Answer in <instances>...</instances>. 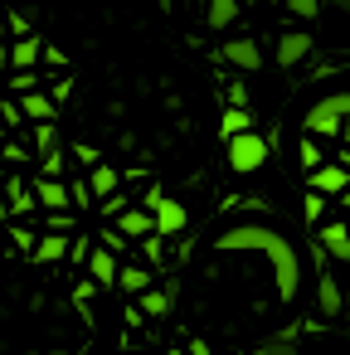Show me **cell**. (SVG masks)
<instances>
[{
  "label": "cell",
  "mask_w": 350,
  "mask_h": 355,
  "mask_svg": "<svg viewBox=\"0 0 350 355\" xmlns=\"http://www.w3.org/2000/svg\"><path fill=\"white\" fill-rule=\"evenodd\" d=\"M350 122V93H331V98H321L311 112H306V132L311 137H331V132H340Z\"/></svg>",
  "instance_id": "obj_2"
},
{
  "label": "cell",
  "mask_w": 350,
  "mask_h": 355,
  "mask_svg": "<svg viewBox=\"0 0 350 355\" xmlns=\"http://www.w3.org/2000/svg\"><path fill=\"white\" fill-rule=\"evenodd\" d=\"M316 306H321L326 316H345V287H340L331 272L316 277Z\"/></svg>",
  "instance_id": "obj_12"
},
{
  "label": "cell",
  "mask_w": 350,
  "mask_h": 355,
  "mask_svg": "<svg viewBox=\"0 0 350 355\" xmlns=\"http://www.w3.org/2000/svg\"><path fill=\"white\" fill-rule=\"evenodd\" d=\"M44 224H49V234H64V229L73 234V214H69V209H64V214H49Z\"/></svg>",
  "instance_id": "obj_29"
},
{
  "label": "cell",
  "mask_w": 350,
  "mask_h": 355,
  "mask_svg": "<svg viewBox=\"0 0 350 355\" xmlns=\"http://www.w3.org/2000/svg\"><path fill=\"white\" fill-rule=\"evenodd\" d=\"M73 156H78V166H88V171H98V166H103V151H98V146H88V141H73Z\"/></svg>",
  "instance_id": "obj_25"
},
{
  "label": "cell",
  "mask_w": 350,
  "mask_h": 355,
  "mask_svg": "<svg viewBox=\"0 0 350 355\" xmlns=\"http://www.w3.org/2000/svg\"><path fill=\"white\" fill-rule=\"evenodd\" d=\"M248 132H253V112H248V107H229V112L219 117V137H224V141L248 137Z\"/></svg>",
  "instance_id": "obj_14"
},
{
  "label": "cell",
  "mask_w": 350,
  "mask_h": 355,
  "mask_svg": "<svg viewBox=\"0 0 350 355\" xmlns=\"http://www.w3.org/2000/svg\"><path fill=\"white\" fill-rule=\"evenodd\" d=\"M141 209L151 214V224H156V234H161V239H170V234H180V229L190 224L185 205H180V200H170V195H161V190H151Z\"/></svg>",
  "instance_id": "obj_4"
},
{
  "label": "cell",
  "mask_w": 350,
  "mask_h": 355,
  "mask_svg": "<svg viewBox=\"0 0 350 355\" xmlns=\"http://www.w3.org/2000/svg\"><path fill=\"white\" fill-rule=\"evenodd\" d=\"M0 122H6V132H10V127H25L20 103H15V98H0Z\"/></svg>",
  "instance_id": "obj_26"
},
{
  "label": "cell",
  "mask_w": 350,
  "mask_h": 355,
  "mask_svg": "<svg viewBox=\"0 0 350 355\" xmlns=\"http://www.w3.org/2000/svg\"><path fill=\"white\" fill-rule=\"evenodd\" d=\"M190 355H209V345H204V340H195V345H190Z\"/></svg>",
  "instance_id": "obj_34"
},
{
  "label": "cell",
  "mask_w": 350,
  "mask_h": 355,
  "mask_svg": "<svg viewBox=\"0 0 350 355\" xmlns=\"http://www.w3.org/2000/svg\"><path fill=\"white\" fill-rule=\"evenodd\" d=\"M30 25H35V15H25V10H10V15H6V30H10V40H25V35H35Z\"/></svg>",
  "instance_id": "obj_22"
},
{
  "label": "cell",
  "mask_w": 350,
  "mask_h": 355,
  "mask_svg": "<svg viewBox=\"0 0 350 355\" xmlns=\"http://www.w3.org/2000/svg\"><path fill=\"white\" fill-rule=\"evenodd\" d=\"M219 59L234 64V69H243V73H258V69H263V49H258V40H224Z\"/></svg>",
  "instance_id": "obj_6"
},
{
  "label": "cell",
  "mask_w": 350,
  "mask_h": 355,
  "mask_svg": "<svg viewBox=\"0 0 350 355\" xmlns=\"http://www.w3.org/2000/svg\"><path fill=\"white\" fill-rule=\"evenodd\" d=\"M117 234H122V239H151L156 224H151L146 209H122V214H117Z\"/></svg>",
  "instance_id": "obj_13"
},
{
  "label": "cell",
  "mask_w": 350,
  "mask_h": 355,
  "mask_svg": "<svg viewBox=\"0 0 350 355\" xmlns=\"http://www.w3.org/2000/svg\"><path fill=\"white\" fill-rule=\"evenodd\" d=\"M69 248H73V234H40V243H35V263L40 268H54L59 258H69Z\"/></svg>",
  "instance_id": "obj_11"
},
{
  "label": "cell",
  "mask_w": 350,
  "mask_h": 355,
  "mask_svg": "<svg viewBox=\"0 0 350 355\" xmlns=\"http://www.w3.org/2000/svg\"><path fill=\"white\" fill-rule=\"evenodd\" d=\"M0 161H10V166H25V161H30V146L10 137V141H6V151H0Z\"/></svg>",
  "instance_id": "obj_27"
},
{
  "label": "cell",
  "mask_w": 350,
  "mask_h": 355,
  "mask_svg": "<svg viewBox=\"0 0 350 355\" xmlns=\"http://www.w3.org/2000/svg\"><path fill=\"white\" fill-rule=\"evenodd\" d=\"M30 190H35V205H44L49 214H64V209L73 205L64 180H40V175H35V185H30Z\"/></svg>",
  "instance_id": "obj_10"
},
{
  "label": "cell",
  "mask_w": 350,
  "mask_h": 355,
  "mask_svg": "<svg viewBox=\"0 0 350 355\" xmlns=\"http://www.w3.org/2000/svg\"><path fill=\"white\" fill-rule=\"evenodd\" d=\"M345 137H350V122H345Z\"/></svg>",
  "instance_id": "obj_39"
},
{
  "label": "cell",
  "mask_w": 350,
  "mask_h": 355,
  "mask_svg": "<svg viewBox=\"0 0 350 355\" xmlns=\"http://www.w3.org/2000/svg\"><path fill=\"white\" fill-rule=\"evenodd\" d=\"M93 292H98L93 282H78V287H73V297H78V302H93Z\"/></svg>",
  "instance_id": "obj_31"
},
{
  "label": "cell",
  "mask_w": 350,
  "mask_h": 355,
  "mask_svg": "<svg viewBox=\"0 0 350 355\" xmlns=\"http://www.w3.org/2000/svg\"><path fill=\"white\" fill-rule=\"evenodd\" d=\"M301 161H306V166H311V171H321V151H316V146H311V137H306V141H301Z\"/></svg>",
  "instance_id": "obj_30"
},
{
  "label": "cell",
  "mask_w": 350,
  "mask_h": 355,
  "mask_svg": "<svg viewBox=\"0 0 350 355\" xmlns=\"http://www.w3.org/2000/svg\"><path fill=\"white\" fill-rule=\"evenodd\" d=\"M20 103V117L25 122H35V127H54V117H59V103L40 88V93H25V98H15Z\"/></svg>",
  "instance_id": "obj_8"
},
{
  "label": "cell",
  "mask_w": 350,
  "mask_h": 355,
  "mask_svg": "<svg viewBox=\"0 0 350 355\" xmlns=\"http://www.w3.org/2000/svg\"><path fill=\"white\" fill-rule=\"evenodd\" d=\"M40 54H44V40L40 35L10 40V73H40Z\"/></svg>",
  "instance_id": "obj_7"
},
{
  "label": "cell",
  "mask_w": 350,
  "mask_h": 355,
  "mask_svg": "<svg viewBox=\"0 0 350 355\" xmlns=\"http://www.w3.org/2000/svg\"><path fill=\"white\" fill-rule=\"evenodd\" d=\"M268 355H297V345H287V340H277V345H268Z\"/></svg>",
  "instance_id": "obj_32"
},
{
  "label": "cell",
  "mask_w": 350,
  "mask_h": 355,
  "mask_svg": "<svg viewBox=\"0 0 350 355\" xmlns=\"http://www.w3.org/2000/svg\"><path fill=\"white\" fill-rule=\"evenodd\" d=\"M117 287H122V292H132V297H146V292H151V272H146V268H137V263H127V268L117 272Z\"/></svg>",
  "instance_id": "obj_17"
},
{
  "label": "cell",
  "mask_w": 350,
  "mask_h": 355,
  "mask_svg": "<svg viewBox=\"0 0 350 355\" xmlns=\"http://www.w3.org/2000/svg\"><path fill=\"white\" fill-rule=\"evenodd\" d=\"M69 200H73L78 209H88V205H93V190H88V180H73V185H69Z\"/></svg>",
  "instance_id": "obj_28"
},
{
  "label": "cell",
  "mask_w": 350,
  "mask_h": 355,
  "mask_svg": "<svg viewBox=\"0 0 350 355\" xmlns=\"http://www.w3.org/2000/svg\"><path fill=\"white\" fill-rule=\"evenodd\" d=\"M35 151H40V156H54V151H59V132H54V127H35Z\"/></svg>",
  "instance_id": "obj_24"
},
{
  "label": "cell",
  "mask_w": 350,
  "mask_h": 355,
  "mask_svg": "<svg viewBox=\"0 0 350 355\" xmlns=\"http://www.w3.org/2000/svg\"><path fill=\"white\" fill-rule=\"evenodd\" d=\"M214 253H258L268 258L272 268V282H277V302H297V287H301V258L297 248L287 243V234L268 229V224H234L214 239Z\"/></svg>",
  "instance_id": "obj_1"
},
{
  "label": "cell",
  "mask_w": 350,
  "mask_h": 355,
  "mask_svg": "<svg viewBox=\"0 0 350 355\" xmlns=\"http://www.w3.org/2000/svg\"><path fill=\"white\" fill-rule=\"evenodd\" d=\"M345 229H350V224H345Z\"/></svg>",
  "instance_id": "obj_40"
},
{
  "label": "cell",
  "mask_w": 350,
  "mask_h": 355,
  "mask_svg": "<svg viewBox=\"0 0 350 355\" xmlns=\"http://www.w3.org/2000/svg\"><path fill=\"white\" fill-rule=\"evenodd\" d=\"M311 49H316V40H311L306 30H287V35H277V69H297Z\"/></svg>",
  "instance_id": "obj_5"
},
{
  "label": "cell",
  "mask_w": 350,
  "mask_h": 355,
  "mask_svg": "<svg viewBox=\"0 0 350 355\" xmlns=\"http://www.w3.org/2000/svg\"><path fill=\"white\" fill-rule=\"evenodd\" d=\"M234 20H238V0H209V10H204L209 30H229Z\"/></svg>",
  "instance_id": "obj_18"
},
{
  "label": "cell",
  "mask_w": 350,
  "mask_h": 355,
  "mask_svg": "<svg viewBox=\"0 0 350 355\" xmlns=\"http://www.w3.org/2000/svg\"><path fill=\"white\" fill-rule=\"evenodd\" d=\"M321 253L350 258V229H345V224H326V229H321Z\"/></svg>",
  "instance_id": "obj_16"
},
{
  "label": "cell",
  "mask_w": 350,
  "mask_h": 355,
  "mask_svg": "<svg viewBox=\"0 0 350 355\" xmlns=\"http://www.w3.org/2000/svg\"><path fill=\"white\" fill-rule=\"evenodd\" d=\"M6 141H10V132H6V122H0V151H6Z\"/></svg>",
  "instance_id": "obj_35"
},
{
  "label": "cell",
  "mask_w": 350,
  "mask_h": 355,
  "mask_svg": "<svg viewBox=\"0 0 350 355\" xmlns=\"http://www.w3.org/2000/svg\"><path fill=\"white\" fill-rule=\"evenodd\" d=\"M117 272H122V263H117V253H107L103 243L88 253V282L93 287H112L117 282Z\"/></svg>",
  "instance_id": "obj_9"
},
{
  "label": "cell",
  "mask_w": 350,
  "mask_h": 355,
  "mask_svg": "<svg viewBox=\"0 0 350 355\" xmlns=\"http://www.w3.org/2000/svg\"><path fill=\"white\" fill-rule=\"evenodd\" d=\"M263 166H268V137L248 132V137H234V141H229V171H234V175H253V171H263Z\"/></svg>",
  "instance_id": "obj_3"
},
{
  "label": "cell",
  "mask_w": 350,
  "mask_h": 355,
  "mask_svg": "<svg viewBox=\"0 0 350 355\" xmlns=\"http://www.w3.org/2000/svg\"><path fill=\"white\" fill-rule=\"evenodd\" d=\"M248 355H268V345H258V350H248Z\"/></svg>",
  "instance_id": "obj_36"
},
{
  "label": "cell",
  "mask_w": 350,
  "mask_h": 355,
  "mask_svg": "<svg viewBox=\"0 0 350 355\" xmlns=\"http://www.w3.org/2000/svg\"><path fill=\"white\" fill-rule=\"evenodd\" d=\"M345 311H350V287H345Z\"/></svg>",
  "instance_id": "obj_37"
},
{
  "label": "cell",
  "mask_w": 350,
  "mask_h": 355,
  "mask_svg": "<svg viewBox=\"0 0 350 355\" xmlns=\"http://www.w3.org/2000/svg\"><path fill=\"white\" fill-rule=\"evenodd\" d=\"M0 73H10V44H0Z\"/></svg>",
  "instance_id": "obj_33"
},
{
  "label": "cell",
  "mask_w": 350,
  "mask_h": 355,
  "mask_svg": "<svg viewBox=\"0 0 350 355\" xmlns=\"http://www.w3.org/2000/svg\"><path fill=\"white\" fill-rule=\"evenodd\" d=\"M6 195H10V214H35V190H25L20 180H10Z\"/></svg>",
  "instance_id": "obj_20"
},
{
  "label": "cell",
  "mask_w": 350,
  "mask_h": 355,
  "mask_svg": "<svg viewBox=\"0 0 350 355\" xmlns=\"http://www.w3.org/2000/svg\"><path fill=\"white\" fill-rule=\"evenodd\" d=\"M166 311H170V292H156V287H151V292L141 297V316H166Z\"/></svg>",
  "instance_id": "obj_21"
},
{
  "label": "cell",
  "mask_w": 350,
  "mask_h": 355,
  "mask_svg": "<svg viewBox=\"0 0 350 355\" xmlns=\"http://www.w3.org/2000/svg\"><path fill=\"white\" fill-rule=\"evenodd\" d=\"M311 185L321 195H340V190H350V175L340 166H321V171H311Z\"/></svg>",
  "instance_id": "obj_15"
},
{
  "label": "cell",
  "mask_w": 350,
  "mask_h": 355,
  "mask_svg": "<svg viewBox=\"0 0 350 355\" xmlns=\"http://www.w3.org/2000/svg\"><path fill=\"white\" fill-rule=\"evenodd\" d=\"M117 185H122V175H117L112 166H98V171H88V190H93V200H98V195L107 200V195H112Z\"/></svg>",
  "instance_id": "obj_19"
},
{
  "label": "cell",
  "mask_w": 350,
  "mask_h": 355,
  "mask_svg": "<svg viewBox=\"0 0 350 355\" xmlns=\"http://www.w3.org/2000/svg\"><path fill=\"white\" fill-rule=\"evenodd\" d=\"M166 355H185V350H166Z\"/></svg>",
  "instance_id": "obj_38"
},
{
  "label": "cell",
  "mask_w": 350,
  "mask_h": 355,
  "mask_svg": "<svg viewBox=\"0 0 350 355\" xmlns=\"http://www.w3.org/2000/svg\"><path fill=\"white\" fill-rule=\"evenodd\" d=\"M10 243H15L20 253H35V243H40V234H35L30 224H10Z\"/></svg>",
  "instance_id": "obj_23"
}]
</instances>
